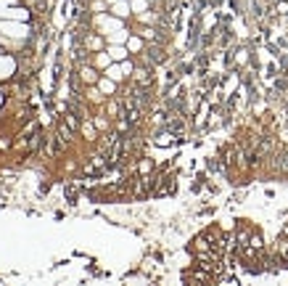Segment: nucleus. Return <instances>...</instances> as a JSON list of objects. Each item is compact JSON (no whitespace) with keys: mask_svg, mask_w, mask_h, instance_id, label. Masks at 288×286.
Here are the masks:
<instances>
[{"mask_svg":"<svg viewBox=\"0 0 288 286\" xmlns=\"http://www.w3.org/2000/svg\"><path fill=\"white\" fill-rule=\"evenodd\" d=\"M6 35H11V38H22V35H26V27H22V24H14V22H6L3 27H0Z\"/></svg>","mask_w":288,"mask_h":286,"instance_id":"obj_1","label":"nucleus"},{"mask_svg":"<svg viewBox=\"0 0 288 286\" xmlns=\"http://www.w3.org/2000/svg\"><path fill=\"white\" fill-rule=\"evenodd\" d=\"M80 75H82V80H85V82H96V80H98L96 69H90V67H85V69L80 72Z\"/></svg>","mask_w":288,"mask_h":286,"instance_id":"obj_2","label":"nucleus"},{"mask_svg":"<svg viewBox=\"0 0 288 286\" xmlns=\"http://www.w3.org/2000/svg\"><path fill=\"white\" fill-rule=\"evenodd\" d=\"M100 90H104V93H114V82H111V80H100Z\"/></svg>","mask_w":288,"mask_h":286,"instance_id":"obj_3","label":"nucleus"},{"mask_svg":"<svg viewBox=\"0 0 288 286\" xmlns=\"http://www.w3.org/2000/svg\"><path fill=\"white\" fill-rule=\"evenodd\" d=\"M82 133H85V135H88V138H92V127H90V125H88V122H85V125H82Z\"/></svg>","mask_w":288,"mask_h":286,"instance_id":"obj_4","label":"nucleus"}]
</instances>
